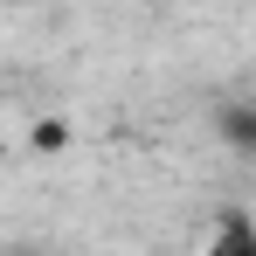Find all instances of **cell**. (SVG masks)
<instances>
[{
    "mask_svg": "<svg viewBox=\"0 0 256 256\" xmlns=\"http://www.w3.org/2000/svg\"><path fill=\"white\" fill-rule=\"evenodd\" d=\"M222 138L236 152H256V104H222Z\"/></svg>",
    "mask_w": 256,
    "mask_h": 256,
    "instance_id": "7a4b0ae2",
    "label": "cell"
},
{
    "mask_svg": "<svg viewBox=\"0 0 256 256\" xmlns=\"http://www.w3.org/2000/svg\"><path fill=\"white\" fill-rule=\"evenodd\" d=\"M208 256H256V222H250V214H222Z\"/></svg>",
    "mask_w": 256,
    "mask_h": 256,
    "instance_id": "6da1fadb",
    "label": "cell"
}]
</instances>
